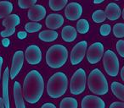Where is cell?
<instances>
[{"label": "cell", "mask_w": 124, "mask_h": 108, "mask_svg": "<svg viewBox=\"0 0 124 108\" xmlns=\"http://www.w3.org/2000/svg\"><path fill=\"white\" fill-rule=\"evenodd\" d=\"M82 108H105V102L101 98L95 95H87L81 102Z\"/></svg>", "instance_id": "obj_13"}, {"label": "cell", "mask_w": 124, "mask_h": 108, "mask_svg": "<svg viewBox=\"0 0 124 108\" xmlns=\"http://www.w3.org/2000/svg\"><path fill=\"white\" fill-rule=\"evenodd\" d=\"M78 31L71 25L65 26L61 31V38L66 42H73L77 39Z\"/></svg>", "instance_id": "obj_18"}, {"label": "cell", "mask_w": 124, "mask_h": 108, "mask_svg": "<svg viewBox=\"0 0 124 108\" xmlns=\"http://www.w3.org/2000/svg\"><path fill=\"white\" fill-rule=\"evenodd\" d=\"M58 36V32L55 30H46V31H41L38 35V37L44 42H53L56 41Z\"/></svg>", "instance_id": "obj_19"}, {"label": "cell", "mask_w": 124, "mask_h": 108, "mask_svg": "<svg viewBox=\"0 0 124 108\" xmlns=\"http://www.w3.org/2000/svg\"><path fill=\"white\" fill-rule=\"evenodd\" d=\"M46 14V9L41 4H34L28 9V19L32 22H38V21L43 20Z\"/></svg>", "instance_id": "obj_12"}, {"label": "cell", "mask_w": 124, "mask_h": 108, "mask_svg": "<svg viewBox=\"0 0 124 108\" xmlns=\"http://www.w3.org/2000/svg\"><path fill=\"white\" fill-rule=\"evenodd\" d=\"M104 1H105V0H93V4H102Z\"/></svg>", "instance_id": "obj_40"}, {"label": "cell", "mask_w": 124, "mask_h": 108, "mask_svg": "<svg viewBox=\"0 0 124 108\" xmlns=\"http://www.w3.org/2000/svg\"><path fill=\"white\" fill-rule=\"evenodd\" d=\"M103 66L110 77H116L120 70V63L116 54L111 50H107L103 54Z\"/></svg>", "instance_id": "obj_5"}, {"label": "cell", "mask_w": 124, "mask_h": 108, "mask_svg": "<svg viewBox=\"0 0 124 108\" xmlns=\"http://www.w3.org/2000/svg\"><path fill=\"white\" fill-rule=\"evenodd\" d=\"M110 89H111L112 93L114 95L119 99L121 101H124V85L121 83L117 82V81H114L111 83L110 85Z\"/></svg>", "instance_id": "obj_20"}, {"label": "cell", "mask_w": 124, "mask_h": 108, "mask_svg": "<svg viewBox=\"0 0 124 108\" xmlns=\"http://www.w3.org/2000/svg\"><path fill=\"white\" fill-rule=\"evenodd\" d=\"M17 36L19 39H25L27 36V33L26 31H20V32H18Z\"/></svg>", "instance_id": "obj_35"}, {"label": "cell", "mask_w": 124, "mask_h": 108, "mask_svg": "<svg viewBox=\"0 0 124 108\" xmlns=\"http://www.w3.org/2000/svg\"><path fill=\"white\" fill-rule=\"evenodd\" d=\"M3 64H4V58L2 57H0V82H1V79H2V67Z\"/></svg>", "instance_id": "obj_36"}, {"label": "cell", "mask_w": 124, "mask_h": 108, "mask_svg": "<svg viewBox=\"0 0 124 108\" xmlns=\"http://www.w3.org/2000/svg\"><path fill=\"white\" fill-rule=\"evenodd\" d=\"M113 34L117 38L124 37V24L117 23L113 26Z\"/></svg>", "instance_id": "obj_28"}, {"label": "cell", "mask_w": 124, "mask_h": 108, "mask_svg": "<svg viewBox=\"0 0 124 108\" xmlns=\"http://www.w3.org/2000/svg\"><path fill=\"white\" fill-rule=\"evenodd\" d=\"M0 108H5L4 104V101H3V98L0 97Z\"/></svg>", "instance_id": "obj_39"}, {"label": "cell", "mask_w": 124, "mask_h": 108, "mask_svg": "<svg viewBox=\"0 0 124 108\" xmlns=\"http://www.w3.org/2000/svg\"><path fill=\"white\" fill-rule=\"evenodd\" d=\"M65 23V19L63 15L60 14H50L46 17L45 24L50 30H57L60 28Z\"/></svg>", "instance_id": "obj_14"}, {"label": "cell", "mask_w": 124, "mask_h": 108, "mask_svg": "<svg viewBox=\"0 0 124 108\" xmlns=\"http://www.w3.org/2000/svg\"><path fill=\"white\" fill-rule=\"evenodd\" d=\"M110 108H124V103L122 101H116L110 105Z\"/></svg>", "instance_id": "obj_33"}, {"label": "cell", "mask_w": 124, "mask_h": 108, "mask_svg": "<svg viewBox=\"0 0 124 108\" xmlns=\"http://www.w3.org/2000/svg\"><path fill=\"white\" fill-rule=\"evenodd\" d=\"M68 4V0H49L48 6L53 11H60Z\"/></svg>", "instance_id": "obj_23"}, {"label": "cell", "mask_w": 124, "mask_h": 108, "mask_svg": "<svg viewBox=\"0 0 124 108\" xmlns=\"http://www.w3.org/2000/svg\"><path fill=\"white\" fill-rule=\"evenodd\" d=\"M89 90L97 95H104L109 91L108 81L105 76L99 69H94L90 72L87 79Z\"/></svg>", "instance_id": "obj_4"}, {"label": "cell", "mask_w": 124, "mask_h": 108, "mask_svg": "<svg viewBox=\"0 0 124 108\" xmlns=\"http://www.w3.org/2000/svg\"><path fill=\"white\" fill-rule=\"evenodd\" d=\"M87 48H88V42L86 41H82L77 43L72 48L71 52V64L72 65H78L81 64L86 55Z\"/></svg>", "instance_id": "obj_8"}, {"label": "cell", "mask_w": 124, "mask_h": 108, "mask_svg": "<svg viewBox=\"0 0 124 108\" xmlns=\"http://www.w3.org/2000/svg\"><path fill=\"white\" fill-rule=\"evenodd\" d=\"M114 1H121V0H114Z\"/></svg>", "instance_id": "obj_41"}, {"label": "cell", "mask_w": 124, "mask_h": 108, "mask_svg": "<svg viewBox=\"0 0 124 108\" xmlns=\"http://www.w3.org/2000/svg\"><path fill=\"white\" fill-rule=\"evenodd\" d=\"M21 23V19H20L19 15L17 14H9L8 16H6L5 18H4L3 20V26L5 28L7 27H16L17 25H19Z\"/></svg>", "instance_id": "obj_21"}, {"label": "cell", "mask_w": 124, "mask_h": 108, "mask_svg": "<svg viewBox=\"0 0 124 108\" xmlns=\"http://www.w3.org/2000/svg\"><path fill=\"white\" fill-rule=\"evenodd\" d=\"M68 88V78L63 72H57L49 78L47 83V93L53 99L61 97Z\"/></svg>", "instance_id": "obj_2"}, {"label": "cell", "mask_w": 124, "mask_h": 108, "mask_svg": "<svg viewBox=\"0 0 124 108\" xmlns=\"http://www.w3.org/2000/svg\"><path fill=\"white\" fill-rule=\"evenodd\" d=\"M92 19L93 22L95 23H102L105 22V20L106 19V16H105V11L101 10V9H98L95 10L92 14Z\"/></svg>", "instance_id": "obj_26"}, {"label": "cell", "mask_w": 124, "mask_h": 108, "mask_svg": "<svg viewBox=\"0 0 124 108\" xmlns=\"http://www.w3.org/2000/svg\"><path fill=\"white\" fill-rule=\"evenodd\" d=\"M14 100L16 108H26L24 98L22 95L21 85L18 81H16L14 83Z\"/></svg>", "instance_id": "obj_17"}, {"label": "cell", "mask_w": 124, "mask_h": 108, "mask_svg": "<svg viewBox=\"0 0 124 108\" xmlns=\"http://www.w3.org/2000/svg\"><path fill=\"white\" fill-rule=\"evenodd\" d=\"M90 25L86 19H81L77 22V31L80 34H87L89 31Z\"/></svg>", "instance_id": "obj_25"}, {"label": "cell", "mask_w": 124, "mask_h": 108, "mask_svg": "<svg viewBox=\"0 0 124 108\" xmlns=\"http://www.w3.org/2000/svg\"><path fill=\"white\" fill-rule=\"evenodd\" d=\"M14 9L13 4L9 1H1L0 2V19L5 18L12 13Z\"/></svg>", "instance_id": "obj_22"}, {"label": "cell", "mask_w": 124, "mask_h": 108, "mask_svg": "<svg viewBox=\"0 0 124 108\" xmlns=\"http://www.w3.org/2000/svg\"><path fill=\"white\" fill-rule=\"evenodd\" d=\"M87 84V74L83 69H78L70 81V92L78 95L84 92Z\"/></svg>", "instance_id": "obj_6"}, {"label": "cell", "mask_w": 124, "mask_h": 108, "mask_svg": "<svg viewBox=\"0 0 124 108\" xmlns=\"http://www.w3.org/2000/svg\"><path fill=\"white\" fill-rule=\"evenodd\" d=\"M105 14L106 16V19L110 21L117 20L122 15V9L120 6L116 3H110L106 6L105 10Z\"/></svg>", "instance_id": "obj_15"}, {"label": "cell", "mask_w": 124, "mask_h": 108, "mask_svg": "<svg viewBox=\"0 0 124 108\" xmlns=\"http://www.w3.org/2000/svg\"><path fill=\"white\" fill-rule=\"evenodd\" d=\"M65 9V15L70 21H76L81 18L83 14V7L77 2H71L66 4Z\"/></svg>", "instance_id": "obj_11"}, {"label": "cell", "mask_w": 124, "mask_h": 108, "mask_svg": "<svg viewBox=\"0 0 124 108\" xmlns=\"http://www.w3.org/2000/svg\"><path fill=\"white\" fill-rule=\"evenodd\" d=\"M24 52L21 50L15 52L12 59V65L9 70V77L11 79H14L21 72L24 64Z\"/></svg>", "instance_id": "obj_10"}, {"label": "cell", "mask_w": 124, "mask_h": 108, "mask_svg": "<svg viewBox=\"0 0 124 108\" xmlns=\"http://www.w3.org/2000/svg\"><path fill=\"white\" fill-rule=\"evenodd\" d=\"M41 108H57L56 106L53 103H50V102H48V103H45L42 106Z\"/></svg>", "instance_id": "obj_34"}, {"label": "cell", "mask_w": 124, "mask_h": 108, "mask_svg": "<svg viewBox=\"0 0 124 108\" xmlns=\"http://www.w3.org/2000/svg\"><path fill=\"white\" fill-rule=\"evenodd\" d=\"M9 70L6 68L3 76V101L5 108H10L9 95Z\"/></svg>", "instance_id": "obj_16"}, {"label": "cell", "mask_w": 124, "mask_h": 108, "mask_svg": "<svg viewBox=\"0 0 124 108\" xmlns=\"http://www.w3.org/2000/svg\"><path fill=\"white\" fill-rule=\"evenodd\" d=\"M16 32V27H7L5 30L2 31L0 32V35L1 36L4 38H7L9 36H11L15 34Z\"/></svg>", "instance_id": "obj_31"}, {"label": "cell", "mask_w": 124, "mask_h": 108, "mask_svg": "<svg viewBox=\"0 0 124 108\" xmlns=\"http://www.w3.org/2000/svg\"><path fill=\"white\" fill-rule=\"evenodd\" d=\"M9 43H10V41H9V40L7 39V38H4V39L3 40V45H4V46H8L9 45Z\"/></svg>", "instance_id": "obj_37"}, {"label": "cell", "mask_w": 124, "mask_h": 108, "mask_svg": "<svg viewBox=\"0 0 124 108\" xmlns=\"http://www.w3.org/2000/svg\"><path fill=\"white\" fill-rule=\"evenodd\" d=\"M111 32V26L109 24H104L100 26V33L102 36H107Z\"/></svg>", "instance_id": "obj_30"}, {"label": "cell", "mask_w": 124, "mask_h": 108, "mask_svg": "<svg viewBox=\"0 0 124 108\" xmlns=\"http://www.w3.org/2000/svg\"><path fill=\"white\" fill-rule=\"evenodd\" d=\"M44 92V80L38 70H31L26 74L23 83V97L29 104H36Z\"/></svg>", "instance_id": "obj_1"}, {"label": "cell", "mask_w": 124, "mask_h": 108, "mask_svg": "<svg viewBox=\"0 0 124 108\" xmlns=\"http://www.w3.org/2000/svg\"><path fill=\"white\" fill-rule=\"evenodd\" d=\"M25 57L29 64L37 65L41 63L43 54L39 46H38L37 45H31L26 49Z\"/></svg>", "instance_id": "obj_9"}, {"label": "cell", "mask_w": 124, "mask_h": 108, "mask_svg": "<svg viewBox=\"0 0 124 108\" xmlns=\"http://www.w3.org/2000/svg\"><path fill=\"white\" fill-rule=\"evenodd\" d=\"M60 108H78V102L73 97H66L60 101Z\"/></svg>", "instance_id": "obj_24"}, {"label": "cell", "mask_w": 124, "mask_h": 108, "mask_svg": "<svg viewBox=\"0 0 124 108\" xmlns=\"http://www.w3.org/2000/svg\"><path fill=\"white\" fill-rule=\"evenodd\" d=\"M104 45L101 42H94L87 48L86 56L90 64H96L101 60L104 54Z\"/></svg>", "instance_id": "obj_7"}, {"label": "cell", "mask_w": 124, "mask_h": 108, "mask_svg": "<svg viewBox=\"0 0 124 108\" xmlns=\"http://www.w3.org/2000/svg\"><path fill=\"white\" fill-rule=\"evenodd\" d=\"M116 50L118 54L122 57H124V41L123 40H119L116 43Z\"/></svg>", "instance_id": "obj_32"}, {"label": "cell", "mask_w": 124, "mask_h": 108, "mask_svg": "<svg viewBox=\"0 0 124 108\" xmlns=\"http://www.w3.org/2000/svg\"><path fill=\"white\" fill-rule=\"evenodd\" d=\"M121 79L122 81H124V67L121 69Z\"/></svg>", "instance_id": "obj_38"}, {"label": "cell", "mask_w": 124, "mask_h": 108, "mask_svg": "<svg viewBox=\"0 0 124 108\" xmlns=\"http://www.w3.org/2000/svg\"><path fill=\"white\" fill-rule=\"evenodd\" d=\"M42 25L38 22H28L25 25V29L27 33L38 32L42 29Z\"/></svg>", "instance_id": "obj_27"}, {"label": "cell", "mask_w": 124, "mask_h": 108, "mask_svg": "<svg viewBox=\"0 0 124 108\" xmlns=\"http://www.w3.org/2000/svg\"><path fill=\"white\" fill-rule=\"evenodd\" d=\"M37 1L38 0H18V6L22 9H26L36 4Z\"/></svg>", "instance_id": "obj_29"}, {"label": "cell", "mask_w": 124, "mask_h": 108, "mask_svg": "<svg viewBox=\"0 0 124 108\" xmlns=\"http://www.w3.org/2000/svg\"><path fill=\"white\" fill-rule=\"evenodd\" d=\"M68 59V50L63 45H53L46 53V63L51 69H60L66 64Z\"/></svg>", "instance_id": "obj_3"}]
</instances>
